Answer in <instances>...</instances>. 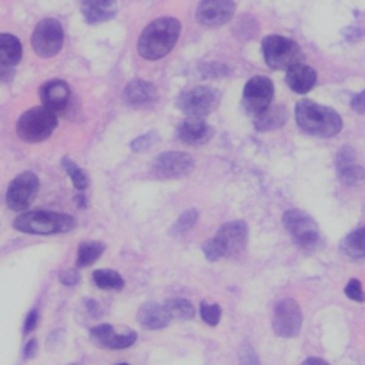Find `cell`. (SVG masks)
I'll return each instance as SVG.
<instances>
[{"mask_svg":"<svg viewBox=\"0 0 365 365\" xmlns=\"http://www.w3.org/2000/svg\"><path fill=\"white\" fill-rule=\"evenodd\" d=\"M181 31V24L174 17H160L151 21L137 41L138 54L145 60H158L171 51Z\"/></svg>","mask_w":365,"mask_h":365,"instance_id":"cell-1","label":"cell"},{"mask_svg":"<svg viewBox=\"0 0 365 365\" xmlns=\"http://www.w3.org/2000/svg\"><path fill=\"white\" fill-rule=\"evenodd\" d=\"M295 120L307 134L328 138L338 134L342 128L339 114L312 100H299L295 106Z\"/></svg>","mask_w":365,"mask_h":365,"instance_id":"cell-2","label":"cell"},{"mask_svg":"<svg viewBox=\"0 0 365 365\" xmlns=\"http://www.w3.org/2000/svg\"><path fill=\"white\" fill-rule=\"evenodd\" d=\"M248 240V225L242 220H234L222 224L215 237L202 242L201 250L210 261H218L227 257H235L245 250Z\"/></svg>","mask_w":365,"mask_h":365,"instance_id":"cell-3","label":"cell"},{"mask_svg":"<svg viewBox=\"0 0 365 365\" xmlns=\"http://www.w3.org/2000/svg\"><path fill=\"white\" fill-rule=\"evenodd\" d=\"M76 225L77 220L73 215L46 210L23 212L13 221L14 230L34 235L63 234L74 230Z\"/></svg>","mask_w":365,"mask_h":365,"instance_id":"cell-4","label":"cell"},{"mask_svg":"<svg viewBox=\"0 0 365 365\" xmlns=\"http://www.w3.org/2000/svg\"><path fill=\"white\" fill-rule=\"evenodd\" d=\"M56 127L57 115L41 106L33 107L20 115L16 133L26 143H40L48 138Z\"/></svg>","mask_w":365,"mask_h":365,"instance_id":"cell-5","label":"cell"},{"mask_svg":"<svg viewBox=\"0 0 365 365\" xmlns=\"http://www.w3.org/2000/svg\"><path fill=\"white\" fill-rule=\"evenodd\" d=\"M261 48L265 63L274 70H288L289 67L301 63L304 58L298 43L278 34L264 37Z\"/></svg>","mask_w":365,"mask_h":365,"instance_id":"cell-6","label":"cell"},{"mask_svg":"<svg viewBox=\"0 0 365 365\" xmlns=\"http://www.w3.org/2000/svg\"><path fill=\"white\" fill-rule=\"evenodd\" d=\"M282 225L301 250L314 251L319 247L321 235L318 224L305 211L297 208L285 211L282 215Z\"/></svg>","mask_w":365,"mask_h":365,"instance_id":"cell-7","label":"cell"},{"mask_svg":"<svg viewBox=\"0 0 365 365\" xmlns=\"http://www.w3.org/2000/svg\"><path fill=\"white\" fill-rule=\"evenodd\" d=\"M38 191V178L33 171L16 175L6 190V204L13 211H24L34 201Z\"/></svg>","mask_w":365,"mask_h":365,"instance_id":"cell-8","label":"cell"},{"mask_svg":"<svg viewBox=\"0 0 365 365\" xmlns=\"http://www.w3.org/2000/svg\"><path fill=\"white\" fill-rule=\"evenodd\" d=\"M64 33L61 24L56 19H44L37 23L33 37L31 46L37 56L40 57H53L63 47Z\"/></svg>","mask_w":365,"mask_h":365,"instance_id":"cell-9","label":"cell"},{"mask_svg":"<svg viewBox=\"0 0 365 365\" xmlns=\"http://www.w3.org/2000/svg\"><path fill=\"white\" fill-rule=\"evenodd\" d=\"M274 98V84L265 76H254L244 87L242 106L245 111L255 117L267 110Z\"/></svg>","mask_w":365,"mask_h":365,"instance_id":"cell-10","label":"cell"},{"mask_svg":"<svg viewBox=\"0 0 365 365\" xmlns=\"http://www.w3.org/2000/svg\"><path fill=\"white\" fill-rule=\"evenodd\" d=\"M194 168V160L188 153L167 151L158 154L151 165V173L160 180H174L190 174Z\"/></svg>","mask_w":365,"mask_h":365,"instance_id":"cell-11","label":"cell"},{"mask_svg":"<svg viewBox=\"0 0 365 365\" xmlns=\"http://www.w3.org/2000/svg\"><path fill=\"white\" fill-rule=\"evenodd\" d=\"M302 327V312L292 298H282L277 302L272 317V329L282 338H294Z\"/></svg>","mask_w":365,"mask_h":365,"instance_id":"cell-12","label":"cell"},{"mask_svg":"<svg viewBox=\"0 0 365 365\" xmlns=\"http://www.w3.org/2000/svg\"><path fill=\"white\" fill-rule=\"evenodd\" d=\"M217 104V93L214 88L207 86L194 87L182 93L178 100V108L188 117H204Z\"/></svg>","mask_w":365,"mask_h":365,"instance_id":"cell-13","label":"cell"},{"mask_svg":"<svg viewBox=\"0 0 365 365\" xmlns=\"http://www.w3.org/2000/svg\"><path fill=\"white\" fill-rule=\"evenodd\" d=\"M90 339L104 349H125L137 341V332L133 329L118 332L111 324H98L90 329Z\"/></svg>","mask_w":365,"mask_h":365,"instance_id":"cell-14","label":"cell"},{"mask_svg":"<svg viewBox=\"0 0 365 365\" xmlns=\"http://www.w3.org/2000/svg\"><path fill=\"white\" fill-rule=\"evenodd\" d=\"M234 11V0H201L197 7V20L202 26L218 27L228 23Z\"/></svg>","mask_w":365,"mask_h":365,"instance_id":"cell-15","label":"cell"},{"mask_svg":"<svg viewBox=\"0 0 365 365\" xmlns=\"http://www.w3.org/2000/svg\"><path fill=\"white\" fill-rule=\"evenodd\" d=\"M40 98L43 106L57 115L60 113H64L68 107L71 91L66 81L54 78L41 86Z\"/></svg>","mask_w":365,"mask_h":365,"instance_id":"cell-16","label":"cell"},{"mask_svg":"<svg viewBox=\"0 0 365 365\" xmlns=\"http://www.w3.org/2000/svg\"><path fill=\"white\" fill-rule=\"evenodd\" d=\"M212 135V128L201 117H187L177 127V137L188 145L205 144Z\"/></svg>","mask_w":365,"mask_h":365,"instance_id":"cell-17","label":"cell"},{"mask_svg":"<svg viewBox=\"0 0 365 365\" xmlns=\"http://www.w3.org/2000/svg\"><path fill=\"white\" fill-rule=\"evenodd\" d=\"M123 98L133 108H145L157 101V88L145 80H133L125 86Z\"/></svg>","mask_w":365,"mask_h":365,"instance_id":"cell-18","label":"cell"},{"mask_svg":"<svg viewBox=\"0 0 365 365\" xmlns=\"http://www.w3.org/2000/svg\"><path fill=\"white\" fill-rule=\"evenodd\" d=\"M137 322L145 329L157 331L168 327V324L171 322V315L168 314L164 305L154 301H148L138 308Z\"/></svg>","mask_w":365,"mask_h":365,"instance_id":"cell-19","label":"cell"},{"mask_svg":"<svg viewBox=\"0 0 365 365\" xmlns=\"http://www.w3.org/2000/svg\"><path fill=\"white\" fill-rule=\"evenodd\" d=\"M81 13L87 23L97 24L113 19L117 13L115 0H81Z\"/></svg>","mask_w":365,"mask_h":365,"instance_id":"cell-20","label":"cell"},{"mask_svg":"<svg viewBox=\"0 0 365 365\" xmlns=\"http://www.w3.org/2000/svg\"><path fill=\"white\" fill-rule=\"evenodd\" d=\"M285 81L294 93L305 94L314 87L317 81V73L312 67L298 63L287 70Z\"/></svg>","mask_w":365,"mask_h":365,"instance_id":"cell-21","label":"cell"},{"mask_svg":"<svg viewBox=\"0 0 365 365\" xmlns=\"http://www.w3.org/2000/svg\"><path fill=\"white\" fill-rule=\"evenodd\" d=\"M254 125L258 131H269L282 127L287 121V110L282 106H269L267 110L252 117Z\"/></svg>","mask_w":365,"mask_h":365,"instance_id":"cell-22","label":"cell"},{"mask_svg":"<svg viewBox=\"0 0 365 365\" xmlns=\"http://www.w3.org/2000/svg\"><path fill=\"white\" fill-rule=\"evenodd\" d=\"M23 54L21 43L17 37L9 33H0V64L13 67L16 66Z\"/></svg>","mask_w":365,"mask_h":365,"instance_id":"cell-23","label":"cell"},{"mask_svg":"<svg viewBox=\"0 0 365 365\" xmlns=\"http://www.w3.org/2000/svg\"><path fill=\"white\" fill-rule=\"evenodd\" d=\"M341 251L354 259L365 258V227L354 230L341 241Z\"/></svg>","mask_w":365,"mask_h":365,"instance_id":"cell-24","label":"cell"},{"mask_svg":"<svg viewBox=\"0 0 365 365\" xmlns=\"http://www.w3.org/2000/svg\"><path fill=\"white\" fill-rule=\"evenodd\" d=\"M106 244L101 241H83L77 248L76 265L78 268H86L93 265L104 252Z\"/></svg>","mask_w":365,"mask_h":365,"instance_id":"cell-25","label":"cell"},{"mask_svg":"<svg viewBox=\"0 0 365 365\" xmlns=\"http://www.w3.org/2000/svg\"><path fill=\"white\" fill-rule=\"evenodd\" d=\"M93 282L100 289H121L124 287V278L111 268H98L93 272Z\"/></svg>","mask_w":365,"mask_h":365,"instance_id":"cell-26","label":"cell"},{"mask_svg":"<svg viewBox=\"0 0 365 365\" xmlns=\"http://www.w3.org/2000/svg\"><path fill=\"white\" fill-rule=\"evenodd\" d=\"M165 307V309L168 311V314L171 315V318H177V319H192L195 315V308L194 305L185 299V298H180V297H173L164 301L163 304Z\"/></svg>","mask_w":365,"mask_h":365,"instance_id":"cell-27","label":"cell"},{"mask_svg":"<svg viewBox=\"0 0 365 365\" xmlns=\"http://www.w3.org/2000/svg\"><path fill=\"white\" fill-rule=\"evenodd\" d=\"M198 218V212L194 208H188L184 212H181L178 215V218L173 222V225L168 230V234L171 237H180L182 235L185 231H188L190 228L194 227V224L197 222Z\"/></svg>","mask_w":365,"mask_h":365,"instance_id":"cell-28","label":"cell"},{"mask_svg":"<svg viewBox=\"0 0 365 365\" xmlns=\"http://www.w3.org/2000/svg\"><path fill=\"white\" fill-rule=\"evenodd\" d=\"M61 165L63 168L66 170V173L68 174L73 185L77 188V190H84L87 188L88 185V177L87 174L84 173V170H81L71 158L68 157H63L61 158Z\"/></svg>","mask_w":365,"mask_h":365,"instance_id":"cell-29","label":"cell"},{"mask_svg":"<svg viewBox=\"0 0 365 365\" xmlns=\"http://www.w3.org/2000/svg\"><path fill=\"white\" fill-rule=\"evenodd\" d=\"M338 177L345 185H359L365 182V168L354 163L338 168Z\"/></svg>","mask_w":365,"mask_h":365,"instance_id":"cell-30","label":"cell"},{"mask_svg":"<svg viewBox=\"0 0 365 365\" xmlns=\"http://www.w3.org/2000/svg\"><path fill=\"white\" fill-rule=\"evenodd\" d=\"M200 315L205 324L215 327L221 319V307L218 304H207L202 301L200 304Z\"/></svg>","mask_w":365,"mask_h":365,"instance_id":"cell-31","label":"cell"},{"mask_svg":"<svg viewBox=\"0 0 365 365\" xmlns=\"http://www.w3.org/2000/svg\"><path fill=\"white\" fill-rule=\"evenodd\" d=\"M238 365H259L258 355L250 344H242L238 351Z\"/></svg>","mask_w":365,"mask_h":365,"instance_id":"cell-32","label":"cell"},{"mask_svg":"<svg viewBox=\"0 0 365 365\" xmlns=\"http://www.w3.org/2000/svg\"><path fill=\"white\" fill-rule=\"evenodd\" d=\"M344 291H345V295L352 301H356V302H364L365 301V292L362 289V284L356 278L349 279Z\"/></svg>","mask_w":365,"mask_h":365,"instance_id":"cell-33","label":"cell"},{"mask_svg":"<svg viewBox=\"0 0 365 365\" xmlns=\"http://www.w3.org/2000/svg\"><path fill=\"white\" fill-rule=\"evenodd\" d=\"M157 141V137H155V133H147L144 135H140L137 137L131 144V150L133 151H144V150H148L154 143Z\"/></svg>","mask_w":365,"mask_h":365,"instance_id":"cell-34","label":"cell"},{"mask_svg":"<svg viewBox=\"0 0 365 365\" xmlns=\"http://www.w3.org/2000/svg\"><path fill=\"white\" fill-rule=\"evenodd\" d=\"M58 281L66 287H74L81 281V277H80L78 271H76L73 268H68V269H63L58 274Z\"/></svg>","mask_w":365,"mask_h":365,"instance_id":"cell-35","label":"cell"},{"mask_svg":"<svg viewBox=\"0 0 365 365\" xmlns=\"http://www.w3.org/2000/svg\"><path fill=\"white\" fill-rule=\"evenodd\" d=\"M354 160H355V153L352 151V148L344 147L339 150V153L336 155V168L354 164Z\"/></svg>","mask_w":365,"mask_h":365,"instance_id":"cell-36","label":"cell"},{"mask_svg":"<svg viewBox=\"0 0 365 365\" xmlns=\"http://www.w3.org/2000/svg\"><path fill=\"white\" fill-rule=\"evenodd\" d=\"M38 324V312L36 308H33L31 311H29V314L26 315V319H24V324H23V332L27 335L30 334L31 331L36 329Z\"/></svg>","mask_w":365,"mask_h":365,"instance_id":"cell-37","label":"cell"},{"mask_svg":"<svg viewBox=\"0 0 365 365\" xmlns=\"http://www.w3.org/2000/svg\"><path fill=\"white\" fill-rule=\"evenodd\" d=\"M351 107L358 114H365V90H362L361 93L354 96V98L351 101Z\"/></svg>","mask_w":365,"mask_h":365,"instance_id":"cell-38","label":"cell"},{"mask_svg":"<svg viewBox=\"0 0 365 365\" xmlns=\"http://www.w3.org/2000/svg\"><path fill=\"white\" fill-rule=\"evenodd\" d=\"M205 77H215V76H224L227 74V67L221 64H211L208 68H202Z\"/></svg>","mask_w":365,"mask_h":365,"instance_id":"cell-39","label":"cell"},{"mask_svg":"<svg viewBox=\"0 0 365 365\" xmlns=\"http://www.w3.org/2000/svg\"><path fill=\"white\" fill-rule=\"evenodd\" d=\"M37 348H38L37 341H36L34 338L29 339V341L26 342V345H24V349H23L24 359H33V358L36 356V354H37Z\"/></svg>","mask_w":365,"mask_h":365,"instance_id":"cell-40","label":"cell"},{"mask_svg":"<svg viewBox=\"0 0 365 365\" xmlns=\"http://www.w3.org/2000/svg\"><path fill=\"white\" fill-rule=\"evenodd\" d=\"M84 304H86L87 311L91 314V317H100V309H98V305H97L96 301L84 299Z\"/></svg>","mask_w":365,"mask_h":365,"instance_id":"cell-41","label":"cell"},{"mask_svg":"<svg viewBox=\"0 0 365 365\" xmlns=\"http://www.w3.org/2000/svg\"><path fill=\"white\" fill-rule=\"evenodd\" d=\"M13 76V68L4 64H0V81H7Z\"/></svg>","mask_w":365,"mask_h":365,"instance_id":"cell-42","label":"cell"},{"mask_svg":"<svg viewBox=\"0 0 365 365\" xmlns=\"http://www.w3.org/2000/svg\"><path fill=\"white\" fill-rule=\"evenodd\" d=\"M301 365H329L327 361L321 359V358H315V356H311L308 359H305Z\"/></svg>","mask_w":365,"mask_h":365,"instance_id":"cell-43","label":"cell"},{"mask_svg":"<svg viewBox=\"0 0 365 365\" xmlns=\"http://www.w3.org/2000/svg\"><path fill=\"white\" fill-rule=\"evenodd\" d=\"M74 202H76L80 208H86V207H87V198H86V195L81 194V192L74 197Z\"/></svg>","mask_w":365,"mask_h":365,"instance_id":"cell-44","label":"cell"},{"mask_svg":"<svg viewBox=\"0 0 365 365\" xmlns=\"http://www.w3.org/2000/svg\"><path fill=\"white\" fill-rule=\"evenodd\" d=\"M117 365H130V364H127V362H120V364H117Z\"/></svg>","mask_w":365,"mask_h":365,"instance_id":"cell-45","label":"cell"},{"mask_svg":"<svg viewBox=\"0 0 365 365\" xmlns=\"http://www.w3.org/2000/svg\"><path fill=\"white\" fill-rule=\"evenodd\" d=\"M67 365H78V364H67Z\"/></svg>","mask_w":365,"mask_h":365,"instance_id":"cell-46","label":"cell"}]
</instances>
